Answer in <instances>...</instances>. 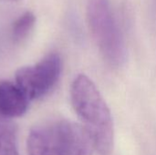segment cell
Here are the masks:
<instances>
[{"label":"cell","instance_id":"1","mask_svg":"<svg viewBox=\"0 0 156 155\" xmlns=\"http://www.w3.org/2000/svg\"><path fill=\"white\" fill-rule=\"evenodd\" d=\"M70 99L81 125L90 135L99 155H112L114 128L111 111L94 82L86 75H79L72 82Z\"/></svg>","mask_w":156,"mask_h":155},{"label":"cell","instance_id":"2","mask_svg":"<svg viewBox=\"0 0 156 155\" xmlns=\"http://www.w3.org/2000/svg\"><path fill=\"white\" fill-rule=\"evenodd\" d=\"M28 155H93V141L81 124L68 121L33 127L27 140Z\"/></svg>","mask_w":156,"mask_h":155},{"label":"cell","instance_id":"3","mask_svg":"<svg viewBox=\"0 0 156 155\" xmlns=\"http://www.w3.org/2000/svg\"><path fill=\"white\" fill-rule=\"evenodd\" d=\"M86 16L91 37L104 60L112 67L122 65L126 47L110 0H87Z\"/></svg>","mask_w":156,"mask_h":155},{"label":"cell","instance_id":"4","mask_svg":"<svg viewBox=\"0 0 156 155\" xmlns=\"http://www.w3.org/2000/svg\"><path fill=\"white\" fill-rule=\"evenodd\" d=\"M62 69L59 55L51 53L33 66L20 68L16 73V84L28 100L40 99L58 83Z\"/></svg>","mask_w":156,"mask_h":155},{"label":"cell","instance_id":"5","mask_svg":"<svg viewBox=\"0 0 156 155\" xmlns=\"http://www.w3.org/2000/svg\"><path fill=\"white\" fill-rule=\"evenodd\" d=\"M28 101L16 84L0 81V116L11 120L23 116L27 111Z\"/></svg>","mask_w":156,"mask_h":155},{"label":"cell","instance_id":"6","mask_svg":"<svg viewBox=\"0 0 156 155\" xmlns=\"http://www.w3.org/2000/svg\"><path fill=\"white\" fill-rule=\"evenodd\" d=\"M0 155H18L16 125L14 121L0 116Z\"/></svg>","mask_w":156,"mask_h":155},{"label":"cell","instance_id":"7","mask_svg":"<svg viewBox=\"0 0 156 155\" xmlns=\"http://www.w3.org/2000/svg\"><path fill=\"white\" fill-rule=\"evenodd\" d=\"M35 23L36 16L30 11H27L19 17H17L14 22L11 29V36L14 42L20 43L26 40L33 30Z\"/></svg>","mask_w":156,"mask_h":155}]
</instances>
